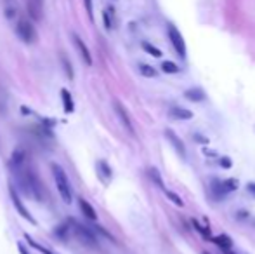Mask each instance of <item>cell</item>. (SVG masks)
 Returning <instances> with one entry per match:
<instances>
[{"mask_svg": "<svg viewBox=\"0 0 255 254\" xmlns=\"http://www.w3.org/2000/svg\"><path fill=\"white\" fill-rule=\"evenodd\" d=\"M24 239H26V242H28V246H31L33 249H37V251H40L42 254H54L52 251H49L47 248H44V246H40V244H37V242L33 241V239L30 237V235H26L24 234Z\"/></svg>", "mask_w": 255, "mask_h": 254, "instance_id": "obj_20", "label": "cell"}, {"mask_svg": "<svg viewBox=\"0 0 255 254\" xmlns=\"http://www.w3.org/2000/svg\"><path fill=\"white\" fill-rule=\"evenodd\" d=\"M193 225H195V228H196V230L200 232V234L203 235L205 239H210V232H208V228L202 227V225H200V223H198V221H196V220H193Z\"/></svg>", "mask_w": 255, "mask_h": 254, "instance_id": "obj_24", "label": "cell"}, {"mask_svg": "<svg viewBox=\"0 0 255 254\" xmlns=\"http://www.w3.org/2000/svg\"><path fill=\"white\" fill-rule=\"evenodd\" d=\"M51 169H52L54 181H56L57 192H59L63 202L64 204H71V200H73V188H71V183H70V180H68L64 169L61 166H57V164H52Z\"/></svg>", "mask_w": 255, "mask_h": 254, "instance_id": "obj_2", "label": "cell"}, {"mask_svg": "<svg viewBox=\"0 0 255 254\" xmlns=\"http://www.w3.org/2000/svg\"><path fill=\"white\" fill-rule=\"evenodd\" d=\"M161 71L174 75V73H179V66L175 63H172V61H163V63H161Z\"/></svg>", "mask_w": 255, "mask_h": 254, "instance_id": "obj_23", "label": "cell"}, {"mask_svg": "<svg viewBox=\"0 0 255 254\" xmlns=\"http://www.w3.org/2000/svg\"><path fill=\"white\" fill-rule=\"evenodd\" d=\"M165 138L168 139V143L172 145V148H174L175 152L182 157V159H186V145L182 143V139L179 138L172 129H165Z\"/></svg>", "mask_w": 255, "mask_h": 254, "instance_id": "obj_8", "label": "cell"}, {"mask_svg": "<svg viewBox=\"0 0 255 254\" xmlns=\"http://www.w3.org/2000/svg\"><path fill=\"white\" fill-rule=\"evenodd\" d=\"M219 162H221V166L224 167V169H229V167L233 166V162H231V159H228V157H222L221 160H219Z\"/></svg>", "mask_w": 255, "mask_h": 254, "instance_id": "obj_28", "label": "cell"}, {"mask_svg": "<svg viewBox=\"0 0 255 254\" xmlns=\"http://www.w3.org/2000/svg\"><path fill=\"white\" fill-rule=\"evenodd\" d=\"M9 166L12 169L14 176H16L17 185H19L21 190L26 193L28 197H31L33 200L42 202L44 200V187H42L35 171L26 167V153L23 150H16L12 153V159H10Z\"/></svg>", "mask_w": 255, "mask_h": 254, "instance_id": "obj_1", "label": "cell"}, {"mask_svg": "<svg viewBox=\"0 0 255 254\" xmlns=\"http://www.w3.org/2000/svg\"><path fill=\"white\" fill-rule=\"evenodd\" d=\"M73 42H75V45H77V51L80 52V56H82V59L85 61V64H89V66H91V64H92V56H91L89 47L85 45V42L82 40L77 33H73Z\"/></svg>", "mask_w": 255, "mask_h": 254, "instance_id": "obj_9", "label": "cell"}, {"mask_svg": "<svg viewBox=\"0 0 255 254\" xmlns=\"http://www.w3.org/2000/svg\"><path fill=\"white\" fill-rule=\"evenodd\" d=\"M71 235H73V237H77L78 241H80L82 244H85V246H91V248L98 246V237H96L94 228L84 227V225L77 223V221H73V220H71Z\"/></svg>", "mask_w": 255, "mask_h": 254, "instance_id": "obj_3", "label": "cell"}, {"mask_svg": "<svg viewBox=\"0 0 255 254\" xmlns=\"http://www.w3.org/2000/svg\"><path fill=\"white\" fill-rule=\"evenodd\" d=\"M103 21H104V28H106V30L113 28V9H111V7H108L103 12Z\"/></svg>", "mask_w": 255, "mask_h": 254, "instance_id": "obj_19", "label": "cell"}, {"mask_svg": "<svg viewBox=\"0 0 255 254\" xmlns=\"http://www.w3.org/2000/svg\"><path fill=\"white\" fill-rule=\"evenodd\" d=\"M214 242L219 246V248L224 249V251H228V249H231V246H233V241L228 237V235H217V237L214 239Z\"/></svg>", "mask_w": 255, "mask_h": 254, "instance_id": "obj_18", "label": "cell"}, {"mask_svg": "<svg viewBox=\"0 0 255 254\" xmlns=\"http://www.w3.org/2000/svg\"><path fill=\"white\" fill-rule=\"evenodd\" d=\"M167 197L172 200V202L175 204V206H179V207H182V206H184V202H182V200H181V197H179V195H175L174 192H167Z\"/></svg>", "mask_w": 255, "mask_h": 254, "instance_id": "obj_25", "label": "cell"}, {"mask_svg": "<svg viewBox=\"0 0 255 254\" xmlns=\"http://www.w3.org/2000/svg\"><path fill=\"white\" fill-rule=\"evenodd\" d=\"M113 108H115V112H117L118 119H120L122 126L127 129V132L134 134V126H132V120H130V115H128L127 108H125V106L122 105L120 101H115V103H113Z\"/></svg>", "mask_w": 255, "mask_h": 254, "instance_id": "obj_7", "label": "cell"}, {"mask_svg": "<svg viewBox=\"0 0 255 254\" xmlns=\"http://www.w3.org/2000/svg\"><path fill=\"white\" fill-rule=\"evenodd\" d=\"M247 190L252 193V195H255V183H249V185H247Z\"/></svg>", "mask_w": 255, "mask_h": 254, "instance_id": "obj_29", "label": "cell"}, {"mask_svg": "<svg viewBox=\"0 0 255 254\" xmlns=\"http://www.w3.org/2000/svg\"><path fill=\"white\" fill-rule=\"evenodd\" d=\"M142 49H144L148 54H151L153 58H161V51L158 47H154L153 44H149V42H142Z\"/></svg>", "mask_w": 255, "mask_h": 254, "instance_id": "obj_22", "label": "cell"}, {"mask_svg": "<svg viewBox=\"0 0 255 254\" xmlns=\"http://www.w3.org/2000/svg\"><path fill=\"white\" fill-rule=\"evenodd\" d=\"M224 254H235V253H233L231 249H228V251H224Z\"/></svg>", "mask_w": 255, "mask_h": 254, "instance_id": "obj_32", "label": "cell"}, {"mask_svg": "<svg viewBox=\"0 0 255 254\" xmlns=\"http://www.w3.org/2000/svg\"><path fill=\"white\" fill-rule=\"evenodd\" d=\"M184 96L188 99H191L193 103H200V101H203V99H205V92L202 91V89H198V87L188 89V91L184 92Z\"/></svg>", "mask_w": 255, "mask_h": 254, "instance_id": "obj_16", "label": "cell"}, {"mask_svg": "<svg viewBox=\"0 0 255 254\" xmlns=\"http://www.w3.org/2000/svg\"><path fill=\"white\" fill-rule=\"evenodd\" d=\"M148 176L151 178L153 183L156 185L158 188H161V190H165V183H163V180H161V174L158 173L156 167H149V169H148Z\"/></svg>", "mask_w": 255, "mask_h": 254, "instance_id": "obj_17", "label": "cell"}, {"mask_svg": "<svg viewBox=\"0 0 255 254\" xmlns=\"http://www.w3.org/2000/svg\"><path fill=\"white\" fill-rule=\"evenodd\" d=\"M9 193H10V199H12V204H14V207H16V209H17V213H19L21 216H23V218H24V220H26V221H30L31 225H37V221H35V218L31 216V214H30V211H28L26 207H24V204L21 202L19 195H17L16 188H14L12 185H10V187H9Z\"/></svg>", "mask_w": 255, "mask_h": 254, "instance_id": "obj_6", "label": "cell"}, {"mask_svg": "<svg viewBox=\"0 0 255 254\" xmlns=\"http://www.w3.org/2000/svg\"><path fill=\"white\" fill-rule=\"evenodd\" d=\"M78 207H80V211H82V214H84L87 220H91V221H96L98 220V214H96V209L91 206V204L87 202L85 199H78Z\"/></svg>", "mask_w": 255, "mask_h": 254, "instance_id": "obj_13", "label": "cell"}, {"mask_svg": "<svg viewBox=\"0 0 255 254\" xmlns=\"http://www.w3.org/2000/svg\"><path fill=\"white\" fill-rule=\"evenodd\" d=\"M196 139H198V141H203V143H208L207 138H202V136H198V134H196Z\"/></svg>", "mask_w": 255, "mask_h": 254, "instance_id": "obj_31", "label": "cell"}, {"mask_svg": "<svg viewBox=\"0 0 255 254\" xmlns=\"http://www.w3.org/2000/svg\"><path fill=\"white\" fill-rule=\"evenodd\" d=\"M61 98H63V110L64 113H73L75 112V103H73V98H71L70 91L68 89H61Z\"/></svg>", "mask_w": 255, "mask_h": 254, "instance_id": "obj_14", "label": "cell"}, {"mask_svg": "<svg viewBox=\"0 0 255 254\" xmlns=\"http://www.w3.org/2000/svg\"><path fill=\"white\" fill-rule=\"evenodd\" d=\"M3 12H5L7 19H10V21L19 19V5H17V0H3Z\"/></svg>", "mask_w": 255, "mask_h": 254, "instance_id": "obj_10", "label": "cell"}, {"mask_svg": "<svg viewBox=\"0 0 255 254\" xmlns=\"http://www.w3.org/2000/svg\"><path fill=\"white\" fill-rule=\"evenodd\" d=\"M63 66H64V70H66V77L68 78H73V68H71L70 61L66 59V56H63Z\"/></svg>", "mask_w": 255, "mask_h": 254, "instance_id": "obj_26", "label": "cell"}, {"mask_svg": "<svg viewBox=\"0 0 255 254\" xmlns=\"http://www.w3.org/2000/svg\"><path fill=\"white\" fill-rule=\"evenodd\" d=\"M139 71H141V75H144V77H148V78H153L158 75L151 64H139Z\"/></svg>", "mask_w": 255, "mask_h": 254, "instance_id": "obj_21", "label": "cell"}, {"mask_svg": "<svg viewBox=\"0 0 255 254\" xmlns=\"http://www.w3.org/2000/svg\"><path fill=\"white\" fill-rule=\"evenodd\" d=\"M170 117L177 120H189V119H193V112H189V110H186V108H181V106H172Z\"/></svg>", "mask_w": 255, "mask_h": 254, "instance_id": "obj_15", "label": "cell"}, {"mask_svg": "<svg viewBox=\"0 0 255 254\" xmlns=\"http://www.w3.org/2000/svg\"><path fill=\"white\" fill-rule=\"evenodd\" d=\"M28 14L33 21L42 19V0H28L26 2Z\"/></svg>", "mask_w": 255, "mask_h": 254, "instance_id": "obj_12", "label": "cell"}, {"mask_svg": "<svg viewBox=\"0 0 255 254\" xmlns=\"http://www.w3.org/2000/svg\"><path fill=\"white\" fill-rule=\"evenodd\" d=\"M205 254H208V253H205Z\"/></svg>", "mask_w": 255, "mask_h": 254, "instance_id": "obj_33", "label": "cell"}, {"mask_svg": "<svg viewBox=\"0 0 255 254\" xmlns=\"http://www.w3.org/2000/svg\"><path fill=\"white\" fill-rule=\"evenodd\" d=\"M16 33L24 44H35L37 42V30H35L33 23L24 17H19L16 23Z\"/></svg>", "mask_w": 255, "mask_h": 254, "instance_id": "obj_4", "label": "cell"}, {"mask_svg": "<svg viewBox=\"0 0 255 254\" xmlns=\"http://www.w3.org/2000/svg\"><path fill=\"white\" fill-rule=\"evenodd\" d=\"M96 167H98V178L103 181L104 185H110L111 178H113V171H111V167L108 166L104 160H99L98 164H96Z\"/></svg>", "mask_w": 255, "mask_h": 254, "instance_id": "obj_11", "label": "cell"}, {"mask_svg": "<svg viewBox=\"0 0 255 254\" xmlns=\"http://www.w3.org/2000/svg\"><path fill=\"white\" fill-rule=\"evenodd\" d=\"M168 38H170L175 52H177L181 58H186V42H184V38H182L181 31H179L174 24H168Z\"/></svg>", "mask_w": 255, "mask_h": 254, "instance_id": "obj_5", "label": "cell"}, {"mask_svg": "<svg viewBox=\"0 0 255 254\" xmlns=\"http://www.w3.org/2000/svg\"><path fill=\"white\" fill-rule=\"evenodd\" d=\"M17 249H19V253H21V254H30V253L26 251V248H24L23 244H17Z\"/></svg>", "mask_w": 255, "mask_h": 254, "instance_id": "obj_30", "label": "cell"}, {"mask_svg": "<svg viewBox=\"0 0 255 254\" xmlns=\"http://www.w3.org/2000/svg\"><path fill=\"white\" fill-rule=\"evenodd\" d=\"M85 7H87V14L91 19H94V9H92V0H84Z\"/></svg>", "mask_w": 255, "mask_h": 254, "instance_id": "obj_27", "label": "cell"}]
</instances>
